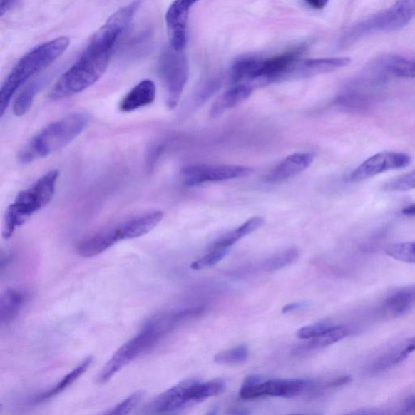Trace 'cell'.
I'll return each instance as SVG.
<instances>
[{
  "mask_svg": "<svg viewBox=\"0 0 415 415\" xmlns=\"http://www.w3.org/2000/svg\"><path fill=\"white\" fill-rule=\"evenodd\" d=\"M388 72L401 78H415V58L394 57L386 63Z\"/></svg>",
  "mask_w": 415,
  "mask_h": 415,
  "instance_id": "25",
  "label": "cell"
},
{
  "mask_svg": "<svg viewBox=\"0 0 415 415\" xmlns=\"http://www.w3.org/2000/svg\"><path fill=\"white\" fill-rule=\"evenodd\" d=\"M349 334H351V329L347 326L332 325L322 334L312 339V341L309 343H307L304 347H302V349L308 351V349L326 347L345 339Z\"/></svg>",
  "mask_w": 415,
  "mask_h": 415,
  "instance_id": "23",
  "label": "cell"
},
{
  "mask_svg": "<svg viewBox=\"0 0 415 415\" xmlns=\"http://www.w3.org/2000/svg\"><path fill=\"white\" fill-rule=\"evenodd\" d=\"M92 363V357H88L83 360L79 365H77L74 369L71 371L68 374L65 376L61 379V381L58 382L56 387L47 391V392H45L40 396H38L36 399H35V401L38 403L43 402L47 400H50L52 399V397H54L59 394H61L63 391L68 389L70 385H72L77 379L80 378L81 375L84 374V373L88 369V367H90Z\"/></svg>",
  "mask_w": 415,
  "mask_h": 415,
  "instance_id": "22",
  "label": "cell"
},
{
  "mask_svg": "<svg viewBox=\"0 0 415 415\" xmlns=\"http://www.w3.org/2000/svg\"><path fill=\"white\" fill-rule=\"evenodd\" d=\"M402 215L406 217H415V204L404 208L402 210Z\"/></svg>",
  "mask_w": 415,
  "mask_h": 415,
  "instance_id": "37",
  "label": "cell"
},
{
  "mask_svg": "<svg viewBox=\"0 0 415 415\" xmlns=\"http://www.w3.org/2000/svg\"><path fill=\"white\" fill-rule=\"evenodd\" d=\"M415 17V0H397L386 11L376 14L353 26L341 40V46L352 45L367 35L397 31Z\"/></svg>",
  "mask_w": 415,
  "mask_h": 415,
  "instance_id": "6",
  "label": "cell"
},
{
  "mask_svg": "<svg viewBox=\"0 0 415 415\" xmlns=\"http://www.w3.org/2000/svg\"><path fill=\"white\" fill-rule=\"evenodd\" d=\"M70 39L59 37L35 46L16 63L0 91V116L9 108L11 98L34 75L49 67L67 51Z\"/></svg>",
  "mask_w": 415,
  "mask_h": 415,
  "instance_id": "2",
  "label": "cell"
},
{
  "mask_svg": "<svg viewBox=\"0 0 415 415\" xmlns=\"http://www.w3.org/2000/svg\"><path fill=\"white\" fill-rule=\"evenodd\" d=\"M143 395L144 393L142 392V391H138V392L129 396L128 399L121 402L120 404L117 405L106 414L121 415L128 414L135 410V408L140 404Z\"/></svg>",
  "mask_w": 415,
  "mask_h": 415,
  "instance_id": "31",
  "label": "cell"
},
{
  "mask_svg": "<svg viewBox=\"0 0 415 415\" xmlns=\"http://www.w3.org/2000/svg\"><path fill=\"white\" fill-rule=\"evenodd\" d=\"M253 87L249 85H236L223 93L211 106L210 111L212 118L222 116L227 111L234 108L251 96Z\"/></svg>",
  "mask_w": 415,
  "mask_h": 415,
  "instance_id": "18",
  "label": "cell"
},
{
  "mask_svg": "<svg viewBox=\"0 0 415 415\" xmlns=\"http://www.w3.org/2000/svg\"><path fill=\"white\" fill-rule=\"evenodd\" d=\"M253 170L242 165H193L183 168L181 177L186 186L193 187L209 182H220L239 179L251 175Z\"/></svg>",
  "mask_w": 415,
  "mask_h": 415,
  "instance_id": "8",
  "label": "cell"
},
{
  "mask_svg": "<svg viewBox=\"0 0 415 415\" xmlns=\"http://www.w3.org/2000/svg\"><path fill=\"white\" fill-rule=\"evenodd\" d=\"M384 189L388 192H406L415 189V169L388 182Z\"/></svg>",
  "mask_w": 415,
  "mask_h": 415,
  "instance_id": "29",
  "label": "cell"
},
{
  "mask_svg": "<svg viewBox=\"0 0 415 415\" xmlns=\"http://www.w3.org/2000/svg\"><path fill=\"white\" fill-rule=\"evenodd\" d=\"M113 53L86 46L78 61L53 86L49 98L53 101L63 100L94 85L108 69Z\"/></svg>",
  "mask_w": 415,
  "mask_h": 415,
  "instance_id": "4",
  "label": "cell"
},
{
  "mask_svg": "<svg viewBox=\"0 0 415 415\" xmlns=\"http://www.w3.org/2000/svg\"><path fill=\"white\" fill-rule=\"evenodd\" d=\"M415 307V284L389 293L382 302V312L389 317L405 315Z\"/></svg>",
  "mask_w": 415,
  "mask_h": 415,
  "instance_id": "16",
  "label": "cell"
},
{
  "mask_svg": "<svg viewBox=\"0 0 415 415\" xmlns=\"http://www.w3.org/2000/svg\"><path fill=\"white\" fill-rule=\"evenodd\" d=\"M315 155L312 153H294L285 158L265 178L268 183L286 181L304 172L312 164Z\"/></svg>",
  "mask_w": 415,
  "mask_h": 415,
  "instance_id": "15",
  "label": "cell"
},
{
  "mask_svg": "<svg viewBox=\"0 0 415 415\" xmlns=\"http://www.w3.org/2000/svg\"><path fill=\"white\" fill-rule=\"evenodd\" d=\"M19 3L20 0H0V16L10 13Z\"/></svg>",
  "mask_w": 415,
  "mask_h": 415,
  "instance_id": "33",
  "label": "cell"
},
{
  "mask_svg": "<svg viewBox=\"0 0 415 415\" xmlns=\"http://www.w3.org/2000/svg\"><path fill=\"white\" fill-rule=\"evenodd\" d=\"M25 301L26 295L19 290H7L3 292L0 297V323L4 325L13 322Z\"/></svg>",
  "mask_w": 415,
  "mask_h": 415,
  "instance_id": "20",
  "label": "cell"
},
{
  "mask_svg": "<svg viewBox=\"0 0 415 415\" xmlns=\"http://www.w3.org/2000/svg\"><path fill=\"white\" fill-rule=\"evenodd\" d=\"M264 223L265 220L262 217H253L242 224L240 227L221 237L212 245L211 248H230L236 242L262 227Z\"/></svg>",
  "mask_w": 415,
  "mask_h": 415,
  "instance_id": "21",
  "label": "cell"
},
{
  "mask_svg": "<svg viewBox=\"0 0 415 415\" xmlns=\"http://www.w3.org/2000/svg\"><path fill=\"white\" fill-rule=\"evenodd\" d=\"M386 254L400 262L415 264V242H399L389 245Z\"/></svg>",
  "mask_w": 415,
  "mask_h": 415,
  "instance_id": "27",
  "label": "cell"
},
{
  "mask_svg": "<svg viewBox=\"0 0 415 415\" xmlns=\"http://www.w3.org/2000/svg\"><path fill=\"white\" fill-rule=\"evenodd\" d=\"M200 0H174L165 14L170 46L176 51L185 50L190 10Z\"/></svg>",
  "mask_w": 415,
  "mask_h": 415,
  "instance_id": "11",
  "label": "cell"
},
{
  "mask_svg": "<svg viewBox=\"0 0 415 415\" xmlns=\"http://www.w3.org/2000/svg\"><path fill=\"white\" fill-rule=\"evenodd\" d=\"M191 379L180 382L154 399L146 407L150 414H172L191 406L187 390Z\"/></svg>",
  "mask_w": 415,
  "mask_h": 415,
  "instance_id": "14",
  "label": "cell"
},
{
  "mask_svg": "<svg viewBox=\"0 0 415 415\" xmlns=\"http://www.w3.org/2000/svg\"><path fill=\"white\" fill-rule=\"evenodd\" d=\"M262 59L254 57H244L237 59L230 69V79L236 85L252 86L262 64Z\"/></svg>",
  "mask_w": 415,
  "mask_h": 415,
  "instance_id": "19",
  "label": "cell"
},
{
  "mask_svg": "<svg viewBox=\"0 0 415 415\" xmlns=\"http://www.w3.org/2000/svg\"><path fill=\"white\" fill-rule=\"evenodd\" d=\"M299 257V252L297 248L292 247L286 249L280 253H277L265 264V268L268 271H275L285 268L293 264Z\"/></svg>",
  "mask_w": 415,
  "mask_h": 415,
  "instance_id": "26",
  "label": "cell"
},
{
  "mask_svg": "<svg viewBox=\"0 0 415 415\" xmlns=\"http://www.w3.org/2000/svg\"><path fill=\"white\" fill-rule=\"evenodd\" d=\"M228 253L229 248L212 249V252L207 254L206 256L195 260V262L191 265V268L194 270L210 268V267L220 262L223 258L226 257Z\"/></svg>",
  "mask_w": 415,
  "mask_h": 415,
  "instance_id": "30",
  "label": "cell"
},
{
  "mask_svg": "<svg viewBox=\"0 0 415 415\" xmlns=\"http://www.w3.org/2000/svg\"><path fill=\"white\" fill-rule=\"evenodd\" d=\"M59 170H52L34 183L31 188L16 195L6 211L3 237L9 240L17 228L23 226L31 217L48 205L54 197Z\"/></svg>",
  "mask_w": 415,
  "mask_h": 415,
  "instance_id": "5",
  "label": "cell"
},
{
  "mask_svg": "<svg viewBox=\"0 0 415 415\" xmlns=\"http://www.w3.org/2000/svg\"><path fill=\"white\" fill-rule=\"evenodd\" d=\"M411 163L408 154L397 152H382L367 159L355 169L348 180L359 183L389 170L406 168Z\"/></svg>",
  "mask_w": 415,
  "mask_h": 415,
  "instance_id": "10",
  "label": "cell"
},
{
  "mask_svg": "<svg viewBox=\"0 0 415 415\" xmlns=\"http://www.w3.org/2000/svg\"><path fill=\"white\" fill-rule=\"evenodd\" d=\"M159 74L165 92V103L170 110L179 104L185 91L189 76V65L187 56L183 51L165 49L160 58Z\"/></svg>",
  "mask_w": 415,
  "mask_h": 415,
  "instance_id": "7",
  "label": "cell"
},
{
  "mask_svg": "<svg viewBox=\"0 0 415 415\" xmlns=\"http://www.w3.org/2000/svg\"><path fill=\"white\" fill-rule=\"evenodd\" d=\"M331 326L332 324L328 322H321L316 324L305 326V327L299 329L297 334L296 335H297L299 339H314V337L322 334L324 332L329 329Z\"/></svg>",
  "mask_w": 415,
  "mask_h": 415,
  "instance_id": "32",
  "label": "cell"
},
{
  "mask_svg": "<svg viewBox=\"0 0 415 415\" xmlns=\"http://www.w3.org/2000/svg\"><path fill=\"white\" fill-rule=\"evenodd\" d=\"M248 354L247 347L242 345L218 353L215 355V361L220 364H238L244 363L247 359Z\"/></svg>",
  "mask_w": 415,
  "mask_h": 415,
  "instance_id": "28",
  "label": "cell"
},
{
  "mask_svg": "<svg viewBox=\"0 0 415 415\" xmlns=\"http://www.w3.org/2000/svg\"><path fill=\"white\" fill-rule=\"evenodd\" d=\"M415 352V337L400 341L379 353L367 366L369 374L386 371L401 363Z\"/></svg>",
  "mask_w": 415,
  "mask_h": 415,
  "instance_id": "12",
  "label": "cell"
},
{
  "mask_svg": "<svg viewBox=\"0 0 415 415\" xmlns=\"http://www.w3.org/2000/svg\"><path fill=\"white\" fill-rule=\"evenodd\" d=\"M156 92V86L153 81H142L123 97L118 108L122 112H132L145 108L154 102Z\"/></svg>",
  "mask_w": 415,
  "mask_h": 415,
  "instance_id": "17",
  "label": "cell"
},
{
  "mask_svg": "<svg viewBox=\"0 0 415 415\" xmlns=\"http://www.w3.org/2000/svg\"><path fill=\"white\" fill-rule=\"evenodd\" d=\"M185 319L183 311L163 314L152 318L138 334L124 343L118 349L104 366L98 377L99 384L108 382L117 372H120L133 360L151 349L163 336L173 329L178 323Z\"/></svg>",
  "mask_w": 415,
  "mask_h": 415,
  "instance_id": "1",
  "label": "cell"
},
{
  "mask_svg": "<svg viewBox=\"0 0 415 415\" xmlns=\"http://www.w3.org/2000/svg\"><path fill=\"white\" fill-rule=\"evenodd\" d=\"M88 123L86 114L74 113L50 123L22 148L19 161L31 163L61 150L84 131Z\"/></svg>",
  "mask_w": 415,
  "mask_h": 415,
  "instance_id": "3",
  "label": "cell"
},
{
  "mask_svg": "<svg viewBox=\"0 0 415 415\" xmlns=\"http://www.w3.org/2000/svg\"><path fill=\"white\" fill-rule=\"evenodd\" d=\"M40 85L37 81L29 84L16 97L14 103V112L16 116H25L31 108L35 97L39 91Z\"/></svg>",
  "mask_w": 415,
  "mask_h": 415,
  "instance_id": "24",
  "label": "cell"
},
{
  "mask_svg": "<svg viewBox=\"0 0 415 415\" xmlns=\"http://www.w3.org/2000/svg\"><path fill=\"white\" fill-rule=\"evenodd\" d=\"M352 63L347 57L312 58L296 62L287 75L286 80L309 78L314 76L333 72L345 68Z\"/></svg>",
  "mask_w": 415,
  "mask_h": 415,
  "instance_id": "13",
  "label": "cell"
},
{
  "mask_svg": "<svg viewBox=\"0 0 415 415\" xmlns=\"http://www.w3.org/2000/svg\"><path fill=\"white\" fill-rule=\"evenodd\" d=\"M313 382L304 379H265L248 386H242L240 392L241 399L251 400L265 396L293 397L301 394Z\"/></svg>",
  "mask_w": 415,
  "mask_h": 415,
  "instance_id": "9",
  "label": "cell"
},
{
  "mask_svg": "<svg viewBox=\"0 0 415 415\" xmlns=\"http://www.w3.org/2000/svg\"><path fill=\"white\" fill-rule=\"evenodd\" d=\"M305 1L317 9H324L329 3V0H305Z\"/></svg>",
  "mask_w": 415,
  "mask_h": 415,
  "instance_id": "36",
  "label": "cell"
},
{
  "mask_svg": "<svg viewBox=\"0 0 415 415\" xmlns=\"http://www.w3.org/2000/svg\"><path fill=\"white\" fill-rule=\"evenodd\" d=\"M400 414H415V395L407 397L400 407Z\"/></svg>",
  "mask_w": 415,
  "mask_h": 415,
  "instance_id": "34",
  "label": "cell"
},
{
  "mask_svg": "<svg viewBox=\"0 0 415 415\" xmlns=\"http://www.w3.org/2000/svg\"><path fill=\"white\" fill-rule=\"evenodd\" d=\"M307 306V302H293V304H290L283 307L282 313H290L295 311H299L302 309V308Z\"/></svg>",
  "mask_w": 415,
  "mask_h": 415,
  "instance_id": "35",
  "label": "cell"
}]
</instances>
